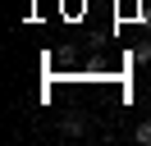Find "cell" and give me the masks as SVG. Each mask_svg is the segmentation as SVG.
<instances>
[{"mask_svg":"<svg viewBox=\"0 0 151 146\" xmlns=\"http://www.w3.org/2000/svg\"><path fill=\"white\" fill-rule=\"evenodd\" d=\"M133 142H137V146H151V119H142V123L133 128Z\"/></svg>","mask_w":151,"mask_h":146,"instance_id":"obj_2","label":"cell"},{"mask_svg":"<svg viewBox=\"0 0 151 146\" xmlns=\"http://www.w3.org/2000/svg\"><path fill=\"white\" fill-rule=\"evenodd\" d=\"M133 59H137V64H151V41H137V50H133Z\"/></svg>","mask_w":151,"mask_h":146,"instance_id":"obj_3","label":"cell"},{"mask_svg":"<svg viewBox=\"0 0 151 146\" xmlns=\"http://www.w3.org/2000/svg\"><path fill=\"white\" fill-rule=\"evenodd\" d=\"M60 132H64V137H83L87 123H83V119H64V123H60Z\"/></svg>","mask_w":151,"mask_h":146,"instance_id":"obj_1","label":"cell"}]
</instances>
